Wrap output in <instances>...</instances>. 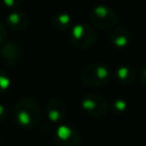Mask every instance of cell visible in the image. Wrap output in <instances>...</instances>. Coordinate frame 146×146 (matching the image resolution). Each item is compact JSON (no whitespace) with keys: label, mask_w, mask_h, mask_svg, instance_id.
I'll return each instance as SVG.
<instances>
[{"label":"cell","mask_w":146,"mask_h":146,"mask_svg":"<svg viewBox=\"0 0 146 146\" xmlns=\"http://www.w3.org/2000/svg\"><path fill=\"white\" fill-rule=\"evenodd\" d=\"M13 116L19 127L24 129H33L41 121V108L33 98L22 97L14 106Z\"/></svg>","instance_id":"cell-1"},{"label":"cell","mask_w":146,"mask_h":146,"mask_svg":"<svg viewBox=\"0 0 146 146\" xmlns=\"http://www.w3.org/2000/svg\"><path fill=\"white\" fill-rule=\"evenodd\" d=\"M112 70L104 63L88 64L80 73L81 82L87 87H100L112 79Z\"/></svg>","instance_id":"cell-2"},{"label":"cell","mask_w":146,"mask_h":146,"mask_svg":"<svg viewBox=\"0 0 146 146\" xmlns=\"http://www.w3.org/2000/svg\"><path fill=\"white\" fill-rule=\"evenodd\" d=\"M70 40L76 48L87 49L96 43L97 33L90 24L78 23L74 24L70 30Z\"/></svg>","instance_id":"cell-3"},{"label":"cell","mask_w":146,"mask_h":146,"mask_svg":"<svg viewBox=\"0 0 146 146\" xmlns=\"http://www.w3.org/2000/svg\"><path fill=\"white\" fill-rule=\"evenodd\" d=\"M89 19L92 26L104 31L113 30L117 25V16L115 11L105 5H98L90 9Z\"/></svg>","instance_id":"cell-4"},{"label":"cell","mask_w":146,"mask_h":146,"mask_svg":"<svg viewBox=\"0 0 146 146\" xmlns=\"http://www.w3.org/2000/svg\"><path fill=\"white\" fill-rule=\"evenodd\" d=\"M81 107L90 116L102 117L108 111V103L97 92H87L81 98Z\"/></svg>","instance_id":"cell-5"},{"label":"cell","mask_w":146,"mask_h":146,"mask_svg":"<svg viewBox=\"0 0 146 146\" xmlns=\"http://www.w3.org/2000/svg\"><path fill=\"white\" fill-rule=\"evenodd\" d=\"M52 138L56 146H80L81 144V133L79 130L67 124L55 127Z\"/></svg>","instance_id":"cell-6"},{"label":"cell","mask_w":146,"mask_h":146,"mask_svg":"<svg viewBox=\"0 0 146 146\" xmlns=\"http://www.w3.org/2000/svg\"><path fill=\"white\" fill-rule=\"evenodd\" d=\"M22 56H23V51L21 46L13 41L5 42L0 47V59L9 66L17 65L21 62Z\"/></svg>","instance_id":"cell-7"},{"label":"cell","mask_w":146,"mask_h":146,"mask_svg":"<svg viewBox=\"0 0 146 146\" xmlns=\"http://www.w3.org/2000/svg\"><path fill=\"white\" fill-rule=\"evenodd\" d=\"M46 113L50 123L57 124L62 122L66 114V107L64 102L58 97L49 98L46 104Z\"/></svg>","instance_id":"cell-8"},{"label":"cell","mask_w":146,"mask_h":146,"mask_svg":"<svg viewBox=\"0 0 146 146\" xmlns=\"http://www.w3.org/2000/svg\"><path fill=\"white\" fill-rule=\"evenodd\" d=\"M7 26L15 32H21L24 31L29 24H30V18L27 14L24 11L17 9V10H11L8 16H7Z\"/></svg>","instance_id":"cell-9"},{"label":"cell","mask_w":146,"mask_h":146,"mask_svg":"<svg viewBox=\"0 0 146 146\" xmlns=\"http://www.w3.org/2000/svg\"><path fill=\"white\" fill-rule=\"evenodd\" d=\"M130 31L123 26V25H119L115 26L111 34H110V41L111 43L115 47V48H125L129 43H130Z\"/></svg>","instance_id":"cell-10"},{"label":"cell","mask_w":146,"mask_h":146,"mask_svg":"<svg viewBox=\"0 0 146 146\" xmlns=\"http://www.w3.org/2000/svg\"><path fill=\"white\" fill-rule=\"evenodd\" d=\"M114 74H115V79L120 83H123V84H129V83L133 82L136 76H137L136 68L131 65H128V64L120 65L115 70Z\"/></svg>","instance_id":"cell-11"},{"label":"cell","mask_w":146,"mask_h":146,"mask_svg":"<svg viewBox=\"0 0 146 146\" xmlns=\"http://www.w3.org/2000/svg\"><path fill=\"white\" fill-rule=\"evenodd\" d=\"M51 25L57 31H67L71 30L72 25V18L66 13H58L51 18Z\"/></svg>","instance_id":"cell-12"},{"label":"cell","mask_w":146,"mask_h":146,"mask_svg":"<svg viewBox=\"0 0 146 146\" xmlns=\"http://www.w3.org/2000/svg\"><path fill=\"white\" fill-rule=\"evenodd\" d=\"M111 108H112V111H113L114 113L121 114V113H124V112L127 111V108H128V103H127L124 99H122V98H116V99H114V100L112 102Z\"/></svg>","instance_id":"cell-13"},{"label":"cell","mask_w":146,"mask_h":146,"mask_svg":"<svg viewBox=\"0 0 146 146\" xmlns=\"http://www.w3.org/2000/svg\"><path fill=\"white\" fill-rule=\"evenodd\" d=\"M9 87H10V78L6 73V71L0 68V94L6 92L9 89Z\"/></svg>","instance_id":"cell-14"},{"label":"cell","mask_w":146,"mask_h":146,"mask_svg":"<svg viewBox=\"0 0 146 146\" xmlns=\"http://www.w3.org/2000/svg\"><path fill=\"white\" fill-rule=\"evenodd\" d=\"M2 3L7 9L11 11V10H17L22 6L23 0H2Z\"/></svg>","instance_id":"cell-15"},{"label":"cell","mask_w":146,"mask_h":146,"mask_svg":"<svg viewBox=\"0 0 146 146\" xmlns=\"http://www.w3.org/2000/svg\"><path fill=\"white\" fill-rule=\"evenodd\" d=\"M8 114H9V110L6 105L3 104H0V123L5 122L8 117Z\"/></svg>","instance_id":"cell-16"},{"label":"cell","mask_w":146,"mask_h":146,"mask_svg":"<svg viewBox=\"0 0 146 146\" xmlns=\"http://www.w3.org/2000/svg\"><path fill=\"white\" fill-rule=\"evenodd\" d=\"M6 36H7V29H6V25L0 21V46L5 43Z\"/></svg>","instance_id":"cell-17"},{"label":"cell","mask_w":146,"mask_h":146,"mask_svg":"<svg viewBox=\"0 0 146 146\" xmlns=\"http://www.w3.org/2000/svg\"><path fill=\"white\" fill-rule=\"evenodd\" d=\"M139 79H140L141 84L146 87V64H144L139 71Z\"/></svg>","instance_id":"cell-18"}]
</instances>
